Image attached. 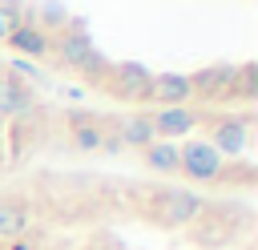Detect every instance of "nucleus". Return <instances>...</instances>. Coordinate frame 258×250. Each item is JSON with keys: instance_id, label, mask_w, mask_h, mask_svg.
Returning <instances> with one entry per match:
<instances>
[{"instance_id": "obj_1", "label": "nucleus", "mask_w": 258, "mask_h": 250, "mask_svg": "<svg viewBox=\"0 0 258 250\" xmlns=\"http://www.w3.org/2000/svg\"><path fill=\"white\" fill-rule=\"evenodd\" d=\"M246 210H222L214 202H206V210L185 226V238L198 246V250H222L238 238V226H246Z\"/></svg>"}, {"instance_id": "obj_2", "label": "nucleus", "mask_w": 258, "mask_h": 250, "mask_svg": "<svg viewBox=\"0 0 258 250\" xmlns=\"http://www.w3.org/2000/svg\"><path fill=\"white\" fill-rule=\"evenodd\" d=\"M202 210H206V198L198 190H153L145 214H149V222H157L165 230H185Z\"/></svg>"}, {"instance_id": "obj_3", "label": "nucleus", "mask_w": 258, "mask_h": 250, "mask_svg": "<svg viewBox=\"0 0 258 250\" xmlns=\"http://www.w3.org/2000/svg\"><path fill=\"white\" fill-rule=\"evenodd\" d=\"M206 129H210L206 141H210L226 161H234V157H242L246 145H250L254 117H250V113H210V117H206Z\"/></svg>"}, {"instance_id": "obj_4", "label": "nucleus", "mask_w": 258, "mask_h": 250, "mask_svg": "<svg viewBox=\"0 0 258 250\" xmlns=\"http://www.w3.org/2000/svg\"><path fill=\"white\" fill-rule=\"evenodd\" d=\"M177 149H181V161H177V173L181 177H189L194 185H218V177L226 169V157L206 137H185Z\"/></svg>"}, {"instance_id": "obj_5", "label": "nucleus", "mask_w": 258, "mask_h": 250, "mask_svg": "<svg viewBox=\"0 0 258 250\" xmlns=\"http://www.w3.org/2000/svg\"><path fill=\"white\" fill-rule=\"evenodd\" d=\"M93 48H97V44H93V36H89V28H85L81 16H73L60 32L48 36V60H52L56 69H69V73H77V69L89 60Z\"/></svg>"}, {"instance_id": "obj_6", "label": "nucleus", "mask_w": 258, "mask_h": 250, "mask_svg": "<svg viewBox=\"0 0 258 250\" xmlns=\"http://www.w3.org/2000/svg\"><path fill=\"white\" fill-rule=\"evenodd\" d=\"M149 113V125H153V133L161 137V141H185V137H194L202 125H206V117L210 113H202L198 105H177V109H145Z\"/></svg>"}, {"instance_id": "obj_7", "label": "nucleus", "mask_w": 258, "mask_h": 250, "mask_svg": "<svg viewBox=\"0 0 258 250\" xmlns=\"http://www.w3.org/2000/svg\"><path fill=\"white\" fill-rule=\"evenodd\" d=\"M149 77H153V69H145V65H137V60H121V65H113V69H109V77H105V85H101V89H105L113 101L145 105Z\"/></svg>"}, {"instance_id": "obj_8", "label": "nucleus", "mask_w": 258, "mask_h": 250, "mask_svg": "<svg viewBox=\"0 0 258 250\" xmlns=\"http://www.w3.org/2000/svg\"><path fill=\"white\" fill-rule=\"evenodd\" d=\"M177 105H198L189 73H177V69L153 73L149 77V93H145V109H177Z\"/></svg>"}, {"instance_id": "obj_9", "label": "nucleus", "mask_w": 258, "mask_h": 250, "mask_svg": "<svg viewBox=\"0 0 258 250\" xmlns=\"http://www.w3.org/2000/svg\"><path fill=\"white\" fill-rule=\"evenodd\" d=\"M64 129H69V145L77 153H101L105 141V117L93 109H64Z\"/></svg>"}, {"instance_id": "obj_10", "label": "nucleus", "mask_w": 258, "mask_h": 250, "mask_svg": "<svg viewBox=\"0 0 258 250\" xmlns=\"http://www.w3.org/2000/svg\"><path fill=\"white\" fill-rule=\"evenodd\" d=\"M234 81H238V65H206V69L189 73L194 101H226V97H234Z\"/></svg>"}, {"instance_id": "obj_11", "label": "nucleus", "mask_w": 258, "mask_h": 250, "mask_svg": "<svg viewBox=\"0 0 258 250\" xmlns=\"http://www.w3.org/2000/svg\"><path fill=\"white\" fill-rule=\"evenodd\" d=\"M36 109H40L36 93L24 89L20 81H12L8 73H0V125H8V121H16V117H28V113H36Z\"/></svg>"}, {"instance_id": "obj_12", "label": "nucleus", "mask_w": 258, "mask_h": 250, "mask_svg": "<svg viewBox=\"0 0 258 250\" xmlns=\"http://www.w3.org/2000/svg\"><path fill=\"white\" fill-rule=\"evenodd\" d=\"M113 125H117V137H121L125 149H137V153H141L149 141H157V133H153L145 109H129V113H121V117H113Z\"/></svg>"}, {"instance_id": "obj_13", "label": "nucleus", "mask_w": 258, "mask_h": 250, "mask_svg": "<svg viewBox=\"0 0 258 250\" xmlns=\"http://www.w3.org/2000/svg\"><path fill=\"white\" fill-rule=\"evenodd\" d=\"M4 44H12L24 60H36V65H40V60H48V32H44L36 20H20V24H16V32H12Z\"/></svg>"}, {"instance_id": "obj_14", "label": "nucleus", "mask_w": 258, "mask_h": 250, "mask_svg": "<svg viewBox=\"0 0 258 250\" xmlns=\"http://www.w3.org/2000/svg\"><path fill=\"white\" fill-rule=\"evenodd\" d=\"M36 230V214L16 202V198H0V242H12V238H24Z\"/></svg>"}, {"instance_id": "obj_15", "label": "nucleus", "mask_w": 258, "mask_h": 250, "mask_svg": "<svg viewBox=\"0 0 258 250\" xmlns=\"http://www.w3.org/2000/svg\"><path fill=\"white\" fill-rule=\"evenodd\" d=\"M181 141H149L145 149H141V161H145V169L149 173H161V177H173L177 173V161H181V149H177Z\"/></svg>"}, {"instance_id": "obj_16", "label": "nucleus", "mask_w": 258, "mask_h": 250, "mask_svg": "<svg viewBox=\"0 0 258 250\" xmlns=\"http://www.w3.org/2000/svg\"><path fill=\"white\" fill-rule=\"evenodd\" d=\"M109 69H113V60H109L101 48H93V52H89V60H85L77 73H81L89 85H97V89H101V85H105V77H109Z\"/></svg>"}, {"instance_id": "obj_17", "label": "nucleus", "mask_w": 258, "mask_h": 250, "mask_svg": "<svg viewBox=\"0 0 258 250\" xmlns=\"http://www.w3.org/2000/svg\"><path fill=\"white\" fill-rule=\"evenodd\" d=\"M4 73H8L12 81H20L24 89H28V85H36V81H44V69H40L36 60H24V56H16L12 65H4Z\"/></svg>"}, {"instance_id": "obj_18", "label": "nucleus", "mask_w": 258, "mask_h": 250, "mask_svg": "<svg viewBox=\"0 0 258 250\" xmlns=\"http://www.w3.org/2000/svg\"><path fill=\"white\" fill-rule=\"evenodd\" d=\"M20 20H24V0H4V4H0V44L16 32Z\"/></svg>"}, {"instance_id": "obj_19", "label": "nucleus", "mask_w": 258, "mask_h": 250, "mask_svg": "<svg viewBox=\"0 0 258 250\" xmlns=\"http://www.w3.org/2000/svg\"><path fill=\"white\" fill-rule=\"evenodd\" d=\"M258 93V65L254 60H246V65H238V81H234V97H242V101H250Z\"/></svg>"}, {"instance_id": "obj_20", "label": "nucleus", "mask_w": 258, "mask_h": 250, "mask_svg": "<svg viewBox=\"0 0 258 250\" xmlns=\"http://www.w3.org/2000/svg\"><path fill=\"white\" fill-rule=\"evenodd\" d=\"M0 250H44V238H40V230H32V234H24V238L0 242Z\"/></svg>"}, {"instance_id": "obj_21", "label": "nucleus", "mask_w": 258, "mask_h": 250, "mask_svg": "<svg viewBox=\"0 0 258 250\" xmlns=\"http://www.w3.org/2000/svg\"><path fill=\"white\" fill-rule=\"evenodd\" d=\"M0 73H4V65H0Z\"/></svg>"}, {"instance_id": "obj_22", "label": "nucleus", "mask_w": 258, "mask_h": 250, "mask_svg": "<svg viewBox=\"0 0 258 250\" xmlns=\"http://www.w3.org/2000/svg\"><path fill=\"white\" fill-rule=\"evenodd\" d=\"M0 4H4V0H0Z\"/></svg>"}]
</instances>
